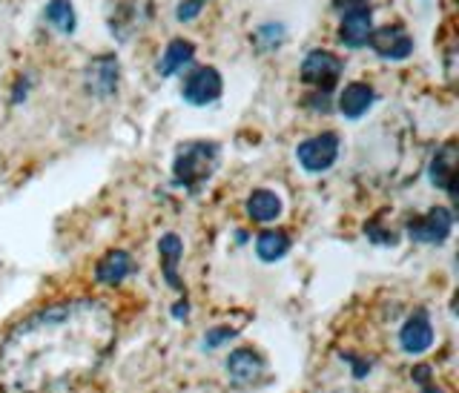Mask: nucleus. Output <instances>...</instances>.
<instances>
[{"instance_id":"1","label":"nucleus","mask_w":459,"mask_h":393,"mask_svg":"<svg viewBox=\"0 0 459 393\" xmlns=\"http://www.w3.org/2000/svg\"><path fill=\"white\" fill-rule=\"evenodd\" d=\"M115 339V316L98 299L40 308L0 342V390L49 393L90 380L112 354Z\"/></svg>"},{"instance_id":"2","label":"nucleus","mask_w":459,"mask_h":393,"mask_svg":"<svg viewBox=\"0 0 459 393\" xmlns=\"http://www.w3.org/2000/svg\"><path fill=\"white\" fill-rule=\"evenodd\" d=\"M219 155H221V150L215 141L184 144V147H178V153H176V162H172L176 184L195 190V187H201L215 172V167H219Z\"/></svg>"},{"instance_id":"3","label":"nucleus","mask_w":459,"mask_h":393,"mask_svg":"<svg viewBox=\"0 0 459 393\" xmlns=\"http://www.w3.org/2000/svg\"><path fill=\"white\" fill-rule=\"evenodd\" d=\"M296 158L307 172L330 170L336 164V158H339V135L336 133H322V135H313L307 141H301L296 147Z\"/></svg>"},{"instance_id":"4","label":"nucleus","mask_w":459,"mask_h":393,"mask_svg":"<svg viewBox=\"0 0 459 393\" xmlns=\"http://www.w3.org/2000/svg\"><path fill=\"white\" fill-rule=\"evenodd\" d=\"M221 90H224V83H221L219 69L198 66V69L190 72V75H186V81L181 86V95H184L186 104L207 107V104H212V100L221 98Z\"/></svg>"},{"instance_id":"5","label":"nucleus","mask_w":459,"mask_h":393,"mask_svg":"<svg viewBox=\"0 0 459 393\" xmlns=\"http://www.w3.org/2000/svg\"><path fill=\"white\" fill-rule=\"evenodd\" d=\"M451 227H454V215L448 207H430L425 215L411 218L408 236L422 244H442L451 236Z\"/></svg>"},{"instance_id":"6","label":"nucleus","mask_w":459,"mask_h":393,"mask_svg":"<svg viewBox=\"0 0 459 393\" xmlns=\"http://www.w3.org/2000/svg\"><path fill=\"white\" fill-rule=\"evenodd\" d=\"M339 78H342V61L330 52L316 49L301 64V81L316 86L319 92H330L339 83Z\"/></svg>"},{"instance_id":"7","label":"nucleus","mask_w":459,"mask_h":393,"mask_svg":"<svg viewBox=\"0 0 459 393\" xmlns=\"http://www.w3.org/2000/svg\"><path fill=\"white\" fill-rule=\"evenodd\" d=\"M368 43L373 47V52L379 57H387V61H405V57L413 52V38L402 26L373 29L368 35Z\"/></svg>"},{"instance_id":"8","label":"nucleus","mask_w":459,"mask_h":393,"mask_svg":"<svg viewBox=\"0 0 459 393\" xmlns=\"http://www.w3.org/2000/svg\"><path fill=\"white\" fill-rule=\"evenodd\" d=\"M264 373V359L253 347H236L227 359V376L236 385H253L262 380Z\"/></svg>"},{"instance_id":"9","label":"nucleus","mask_w":459,"mask_h":393,"mask_svg":"<svg viewBox=\"0 0 459 393\" xmlns=\"http://www.w3.org/2000/svg\"><path fill=\"white\" fill-rule=\"evenodd\" d=\"M399 345L405 354H425L430 345H434V328H430L428 313L416 310L405 325L399 330Z\"/></svg>"},{"instance_id":"10","label":"nucleus","mask_w":459,"mask_h":393,"mask_svg":"<svg viewBox=\"0 0 459 393\" xmlns=\"http://www.w3.org/2000/svg\"><path fill=\"white\" fill-rule=\"evenodd\" d=\"M456 162H459V153H456V141H445L442 147L437 150L434 162H430V184L437 190H454L456 184Z\"/></svg>"},{"instance_id":"11","label":"nucleus","mask_w":459,"mask_h":393,"mask_svg":"<svg viewBox=\"0 0 459 393\" xmlns=\"http://www.w3.org/2000/svg\"><path fill=\"white\" fill-rule=\"evenodd\" d=\"M86 86H90V90L100 98L112 95L115 86H118V61H115L112 55L95 57V61L90 64V69H86Z\"/></svg>"},{"instance_id":"12","label":"nucleus","mask_w":459,"mask_h":393,"mask_svg":"<svg viewBox=\"0 0 459 393\" xmlns=\"http://www.w3.org/2000/svg\"><path fill=\"white\" fill-rule=\"evenodd\" d=\"M370 32H373V23H370V6L344 12L342 29H339V38H342L344 43H348V47H353V49L365 47Z\"/></svg>"},{"instance_id":"13","label":"nucleus","mask_w":459,"mask_h":393,"mask_svg":"<svg viewBox=\"0 0 459 393\" xmlns=\"http://www.w3.org/2000/svg\"><path fill=\"white\" fill-rule=\"evenodd\" d=\"M370 104H373V90L368 83H348L339 98V109L344 118H351V121L362 118V115L370 109Z\"/></svg>"},{"instance_id":"14","label":"nucleus","mask_w":459,"mask_h":393,"mask_svg":"<svg viewBox=\"0 0 459 393\" xmlns=\"http://www.w3.org/2000/svg\"><path fill=\"white\" fill-rule=\"evenodd\" d=\"M129 273H133V258H129V253H124V250H112V253H107L104 258L98 261L95 279H98L100 284H118L121 279H126Z\"/></svg>"},{"instance_id":"15","label":"nucleus","mask_w":459,"mask_h":393,"mask_svg":"<svg viewBox=\"0 0 459 393\" xmlns=\"http://www.w3.org/2000/svg\"><path fill=\"white\" fill-rule=\"evenodd\" d=\"M193 55H195V43L190 40H184V38H176L167 47L164 57H161V64H158V75L161 78H169V75H176L178 69H184L186 64L193 61Z\"/></svg>"},{"instance_id":"16","label":"nucleus","mask_w":459,"mask_h":393,"mask_svg":"<svg viewBox=\"0 0 459 393\" xmlns=\"http://www.w3.org/2000/svg\"><path fill=\"white\" fill-rule=\"evenodd\" d=\"M247 215L253 222H276L281 215V198L273 193V190H255L250 198H247Z\"/></svg>"},{"instance_id":"17","label":"nucleus","mask_w":459,"mask_h":393,"mask_svg":"<svg viewBox=\"0 0 459 393\" xmlns=\"http://www.w3.org/2000/svg\"><path fill=\"white\" fill-rule=\"evenodd\" d=\"M158 253H161V265H164V275L167 282L176 287V290H184L181 282H178V273H176V265L181 261V253H184V244L176 232H167V236L158 241Z\"/></svg>"},{"instance_id":"18","label":"nucleus","mask_w":459,"mask_h":393,"mask_svg":"<svg viewBox=\"0 0 459 393\" xmlns=\"http://www.w3.org/2000/svg\"><path fill=\"white\" fill-rule=\"evenodd\" d=\"M290 250V236L281 230H264L262 236L255 239V253L262 261H279Z\"/></svg>"},{"instance_id":"19","label":"nucleus","mask_w":459,"mask_h":393,"mask_svg":"<svg viewBox=\"0 0 459 393\" xmlns=\"http://www.w3.org/2000/svg\"><path fill=\"white\" fill-rule=\"evenodd\" d=\"M43 18H47L55 29H61V32H75V9H72L69 0H52L43 12Z\"/></svg>"},{"instance_id":"20","label":"nucleus","mask_w":459,"mask_h":393,"mask_svg":"<svg viewBox=\"0 0 459 393\" xmlns=\"http://www.w3.org/2000/svg\"><path fill=\"white\" fill-rule=\"evenodd\" d=\"M204 4H207V0H184V4L176 9V18H178V21H184V23H186V21H193Z\"/></svg>"},{"instance_id":"21","label":"nucleus","mask_w":459,"mask_h":393,"mask_svg":"<svg viewBox=\"0 0 459 393\" xmlns=\"http://www.w3.org/2000/svg\"><path fill=\"white\" fill-rule=\"evenodd\" d=\"M233 336H236V330H230V328H219V330H210V333H207V336H204V345H207L210 351H212V347H219L221 342L233 339Z\"/></svg>"},{"instance_id":"22","label":"nucleus","mask_w":459,"mask_h":393,"mask_svg":"<svg viewBox=\"0 0 459 393\" xmlns=\"http://www.w3.org/2000/svg\"><path fill=\"white\" fill-rule=\"evenodd\" d=\"M336 6L344 9V12H351V9H365V6H368V0H336Z\"/></svg>"},{"instance_id":"23","label":"nucleus","mask_w":459,"mask_h":393,"mask_svg":"<svg viewBox=\"0 0 459 393\" xmlns=\"http://www.w3.org/2000/svg\"><path fill=\"white\" fill-rule=\"evenodd\" d=\"M425 393H442V390H434V388H430V390H425Z\"/></svg>"}]
</instances>
